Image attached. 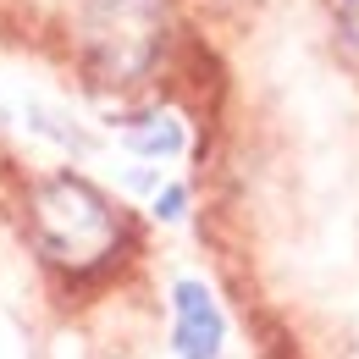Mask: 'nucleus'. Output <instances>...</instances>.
Listing matches in <instances>:
<instances>
[{
    "label": "nucleus",
    "mask_w": 359,
    "mask_h": 359,
    "mask_svg": "<svg viewBox=\"0 0 359 359\" xmlns=\"http://www.w3.org/2000/svg\"><path fill=\"white\" fill-rule=\"evenodd\" d=\"M222 343H226L222 304L210 299L205 282L182 276L172 287V348H177V359H216Z\"/></svg>",
    "instance_id": "7ed1b4c3"
},
{
    "label": "nucleus",
    "mask_w": 359,
    "mask_h": 359,
    "mask_svg": "<svg viewBox=\"0 0 359 359\" xmlns=\"http://www.w3.org/2000/svg\"><path fill=\"white\" fill-rule=\"evenodd\" d=\"M182 210H188V194H182L177 182H172V188H166V194L155 199V216H161V222H177Z\"/></svg>",
    "instance_id": "423d86ee"
},
{
    "label": "nucleus",
    "mask_w": 359,
    "mask_h": 359,
    "mask_svg": "<svg viewBox=\"0 0 359 359\" xmlns=\"http://www.w3.org/2000/svg\"><path fill=\"white\" fill-rule=\"evenodd\" d=\"M28 238L50 271L94 276L128 255L133 226L100 182L78 172H50L28 188Z\"/></svg>",
    "instance_id": "f257e3e1"
},
{
    "label": "nucleus",
    "mask_w": 359,
    "mask_h": 359,
    "mask_svg": "<svg viewBox=\"0 0 359 359\" xmlns=\"http://www.w3.org/2000/svg\"><path fill=\"white\" fill-rule=\"evenodd\" d=\"M166 0H83L78 55L100 89H133L161 67Z\"/></svg>",
    "instance_id": "f03ea898"
},
{
    "label": "nucleus",
    "mask_w": 359,
    "mask_h": 359,
    "mask_svg": "<svg viewBox=\"0 0 359 359\" xmlns=\"http://www.w3.org/2000/svg\"><path fill=\"white\" fill-rule=\"evenodd\" d=\"M122 138H128V149L144 155V161H172L182 144H188V133H182V122L172 111H138L133 122L122 128Z\"/></svg>",
    "instance_id": "20e7f679"
},
{
    "label": "nucleus",
    "mask_w": 359,
    "mask_h": 359,
    "mask_svg": "<svg viewBox=\"0 0 359 359\" xmlns=\"http://www.w3.org/2000/svg\"><path fill=\"white\" fill-rule=\"evenodd\" d=\"M332 22H337V39H343V50L359 61V0H332Z\"/></svg>",
    "instance_id": "39448f33"
}]
</instances>
